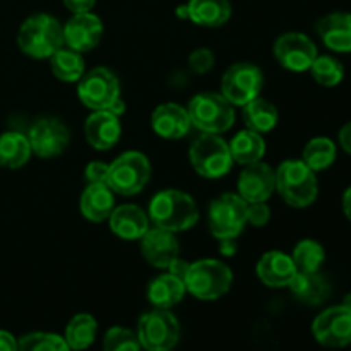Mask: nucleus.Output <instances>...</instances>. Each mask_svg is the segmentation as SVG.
Listing matches in <instances>:
<instances>
[{"mask_svg":"<svg viewBox=\"0 0 351 351\" xmlns=\"http://www.w3.org/2000/svg\"><path fill=\"white\" fill-rule=\"evenodd\" d=\"M322 43L338 53L351 51V12H332L315 24Z\"/></svg>","mask_w":351,"mask_h":351,"instance_id":"nucleus-20","label":"nucleus"},{"mask_svg":"<svg viewBox=\"0 0 351 351\" xmlns=\"http://www.w3.org/2000/svg\"><path fill=\"white\" fill-rule=\"evenodd\" d=\"M103 23L93 12L74 14L64 26V41L69 48L79 51H89L101 41Z\"/></svg>","mask_w":351,"mask_h":351,"instance_id":"nucleus-16","label":"nucleus"},{"mask_svg":"<svg viewBox=\"0 0 351 351\" xmlns=\"http://www.w3.org/2000/svg\"><path fill=\"white\" fill-rule=\"evenodd\" d=\"M239 195L245 202H266L276 191V177L274 170L269 165L257 161V163L243 167L240 173L239 182H237Z\"/></svg>","mask_w":351,"mask_h":351,"instance_id":"nucleus-15","label":"nucleus"},{"mask_svg":"<svg viewBox=\"0 0 351 351\" xmlns=\"http://www.w3.org/2000/svg\"><path fill=\"white\" fill-rule=\"evenodd\" d=\"M50 67L58 81L79 82L84 75V58L79 51L62 47L50 57Z\"/></svg>","mask_w":351,"mask_h":351,"instance_id":"nucleus-30","label":"nucleus"},{"mask_svg":"<svg viewBox=\"0 0 351 351\" xmlns=\"http://www.w3.org/2000/svg\"><path fill=\"white\" fill-rule=\"evenodd\" d=\"M151 125H153L156 136L175 141L187 136L192 123L187 108L177 105V103H163V105L156 106L151 115Z\"/></svg>","mask_w":351,"mask_h":351,"instance_id":"nucleus-18","label":"nucleus"},{"mask_svg":"<svg viewBox=\"0 0 351 351\" xmlns=\"http://www.w3.org/2000/svg\"><path fill=\"white\" fill-rule=\"evenodd\" d=\"M106 177H108V165L103 161H91L86 167L88 184H106Z\"/></svg>","mask_w":351,"mask_h":351,"instance_id":"nucleus-39","label":"nucleus"},{"mask_svg":"<svg viewBox=\"0 0 351 351\" xmlns=\"http://www.w3.org/2000/svg\"><path fill=\"white\" fill-rule=\"evenodd\" d=\"M31 153L38 158H55L67 149L71 143V130L62 120L53 117H41L31 123L26 134Z\"/></svg>","mask_w":351,"mask_h":351,"instance_id":"nucleus-12","label":"nucleus"},{"mask_svg":"<svg viewBox=\"0 0 351 351\" xmlns=\"http://www.w3.org/2000/svg\"><path fill=\"white\" fill-rule=\"evenodd\" d=\"M151 177V163L139 151H127L108 165L106 184L115 194L136 195L146 187Z\"/></svg>","mask_w":351,"mask_h":351,"instance_id":"nucleus-7","label":"nucleus"},{"mask_svg":"<svg viewBox=\"0 0 351 351\" xmlns=\"http://www.w3.org/2000/svg\"><path fill=\"white\" fill-rule=\"evenodd\" d=\"M115 192L108 184H88L81 195V213L93 223L106 221L115 209Z\"/></svg>","mask_w":351,"mask_h":351,"instance_id":"nucleus-23","label":"nucleus"},{"mask_svg":"<svg viewBox=\"0 0 351 351\" xmlns=\"http://www.w3.org/2000/svg\"><path fill=\"white\" fill-rule=\"evenodd\" d=\"M147 216L156 228L178 233L197 225L199 208L192 195L177 189H167L151 199Z\"/></svg>","mask_w":351,"mask_h":351,"instance_id":"nucleus-1","label":"nucleus"},{"mask_svg":"<svg viewBox=\"0 0 351 351\" xmlns=\"http://www.w3.org/2000/svg\"><path fill=\"white\" fill-rule=\"evenodd\" d=\"M314 338L328 348H343L351 343V311L345 305L326 308L312 324Z\"/></svg>","mask_w":351,"mask_h":351,"instance_id":"nucleus-13","label":"nucleus"},{"mask_svg":"<svg viewBox=\"0 0 351 351\" xmlns=\"http://www.w3.org/2000/svg\"><path fill=\"white\" fill-rule=\"evenodd\" d=\"M243 122L247 129L254 130L257 134H266L276 127L278 123V110L273 103H269L264 98H256L252 101L242 106Z\"/></svg>","mask_w":351,"mask_h":351,"instance_id":"nucleus-29","label":"nucleus"},{"mask_svg":"<svg viewBox=\"0 0 351 351\" xmlns=\"http://www.w3.org/2000/svg\"><path fill=\"white\" fill-rule=\"evenodd\" d=\"M189 158L201 177L204 178H221L232 170L233 158L230 154V147L219 134L202 132L197 139L192 143Z\"/></svg>","mask_w":351,"mask_h":351,"instance_id":"nucleus-8","label":"nucleus"},{"mask_svg":"<svg viewBox=\"0 0 351 351\" xmlns=\"http://www.w3.org/2000/svg\"><path fill=\"white\" fill-rule=\"evenodd\" d=\"M228 147L233 161L242 167L257 163L266 154V143H264L263 136L250 129L240 130L239 134H235V137L230 141Z\"/></svg>","mask_w":351,"mask_h":351,"instance_id":"nucleus-27","label":"nucleus"},{"mask_svg":"<svg viewBox=\"0 0 351 351\" xmlns=\"http://www.w3.org/2000/svg\"><path fill=\"white\" fill-rule=\"evenodd\" d=\"M136 335L144 350L170 351L180 339V324L171 312L154 308L139 319Z\"/></svg>","mask_w":351,"mask_h":351,"instance_id":"nucleus-9","label":"nucleus"},{"mask_svg":"<svg viewBox=\"0 0 351 351\" xmlns=\"http://www.w3.org/2000/svg\"><path fill=\"white\" fill-rule=\"evenodd\" d=\"M189 65L195 74H206L215 65V53L209 48H197L189 57Z\"/></svg>","mask_w":351,"mask_h":351,"instance_id":"nucleus-37","label":"nucleus"},{"mask_svg":"<svg viewBox=\"0 0 351 351\" xmlns=\"http://www.w3.org/2000/svg\"><path fill=\"white\" fill-rule=\"evenodd\" d=\"M298 273H319L326 261L324 247L315 240H300L291 254Z\"/></svg>","mask_w":351,"mask_h":351,"instance_id":"nucleus-33","label":"nucleus"},{"mask_svg":"<svg viewBox=\"0 0 351 351\" xmlns=\"http://www.w3.org/2000/svg\"><path fill=\"white\" fill-rule=\"evenodd\" d=\"M256 273L266 287L285 288L297 274V267H295L291 256H287L280 250H271L261 257Z\"/></svg>","mask_w":351,"mask_h":351,"instance_id":"nucleus-21","label":"nucleus"},{"mask_svg":"<svg viewBox=\"0 0 351 351\" xmlns=\"http://www.w3.org/2000/svg\"><path fill=\"white\" fill-rule=\"evenodd\" d=\"M308 71L315 82L326 88H335L345 79V67L338 58L331 55H317Z\"/></svg>","mask_w":351,"mask_h":351,"instance_id":"nucleus-34","label":"nucleus"},{"mask_svg":"<svg viewBox=\"0 0 351 351\" xmlns=\"http://www.w3.org/2000/svg\"><path fill=\"white\" fill-rule=\"evenodd\" d=\"M110 228L123 240H141L149 230V216L134 204L119 206L108 218Z\"/></svg>","mask_w":351,"mask_h":351,"instance_id":"nucleus-22","label":"nucleus"},{"mask_svg":"<svg viewBox=\"0 0 351 351\" xmlns=\"http://www.w3.org/2000/svg\"><path fill=\"white\" fill-rule=\"evenodd\" d=\"M98 332V322L89 314H77L65 328V343L74 351H82L93 345Z\"/></svg>","mask_w":351,"mask_h":351,"instance_id":"nucleus-31","label":"nucleus"},{"mask_svg":"<svg viewBox=\"0 0 351 351\" xmlns=\"http://www.w3.org/2000/svg\"><path fill=\"white\" fill-rule=\"evenodd\" d=\"M350 345H351V343H350Z\"/></svg>","mask_w":351,"mask_h":351,"instance_id":"nucleus-47","label":"nucleus"},{"mask_svg":"<svg viewBox=\"0 0 351 351\" xmlns=\"http://www.w3.org/2000/svg\"><path fill=\"white\" fill-rule=\"evenodd\" d=\"M17 351H71V348L58 335L31 332L17 341Z\"/></svg>","mask_w":351,"mask_h":351,"instance_id":"nucleus-35","label":"nucleus"},{"mask_svg":"<svg viewBox=\"0 0 351 351\" xmlns=\"http://www.w3.org/2000/svg\"><path fill=\"white\" fill-rule=\"evenodd\" d=\"M185 291H187V288H185L184 280H180V278L171 273L160 274L147 285V298H149V302L156 308H163V311H168V308L180 304Z\"/></svg>","mask_w":351,"mask_h":351,"instance_id":"nucleus-24","label":"nucleus"},{"mask_svg":"<svg viewBox=\"0 0 351 351\" xmlns=\"http://www.w3.org/2000/svg\"><path fill=\"white\" fill-rule=\"evenodd\" d=\"M141 252L153 267L168 269L180 254V247H178L175 233L154 226V228L147 230L141 239Z\"/></svg>","mask_w":351,"mask_h":351,"instance_id":"nucleus-17","label":"nucleus"},{"mask_svg":"<svg viewBox=\"0 0 351 351\" xmlns=\"http://www.w3.org/2000/svg\"><path fill=\"white\" fill-rule=\"evenodd\" d=\"M343 305H345V307H348L350 311H351V293H350V295H346V297H345V302H343Z\"/></svg>","mask_w":351,"mask_h":351,"instance_id":"nucleus-46","label":"nucleus"},{"mask_svg":"<svg viewBox=\"0 0 351 351\" xmlns=\"http://www.w3.org/2000/svg\"><path fill=\"white\" fill-rule=\"evenodd\" d=\"M187 112L192 125L206 134H223L235 122L233 105L219 93H199L191 99Z\"/></svg>","mask_w":351,"mask_h":351,"instance_id":"nucleus-6","label":"nucleus"},{"mask_svg":"<svg viewBox=\"0 0 351 351\" xmlns=\"http://www.w3.org/2000/svg\"><path fill=\"white\" fill-rule=\"evenodd\" d=\"M276 191L291 208H308L315 202L319 184L315 171L302 160H287L274 171Z\"/></svg>","mask_w":351,"mask_h":351,"instance_id":"nucleus-4","label":"nucleus"},{"mask_svg":"<svg viewBox=\"0 0 351 351\" xmlns=\"http://www.w3.org/2000/svg\"><path fill=\"white\" fill-rule=\"evenodd\" d=\"M31 154L33 153L26 134L16 130L0 134V167L17 170L29 161Z\"/></svg>","mask_w":351,"mask_h":351,"instance_id":"nucleus-28","label":"nucleus"},{"mask_svg":"<svg viewBox=\"0 0 351 351\" xmlns=\"http://www.w3.org/2000/svg\"><path fill=\"white\" fill-rule=\"evenodd\" d=\"M77 96L82 105L93 112H112L120 115L125 110L119 79L106 67H96L82 75L77 84Z\"/></svg>","mask_w":351,"mask_h":351,"instance_id":"nucleus-3","label":"nucleus"},{"mask_svg":"<svg viewBox=\"0 0 351 351\" xmlns=\"http://www.w3.org/2000/svg\"><path fill=\"white\" fill-rule=\"evenodd\" d=\"M96 0H64V5L71 10L72 14H81V12H91L95 7Z\"/></svg>","mask_w":351,"mask_h":351,"instance_id":"nucleus-40","label":"nucleus"},{"mask_svg":"<svg viewBox=\"0 0 351 351\" xmlns=\"http://www.w3.org/2000/svg\"><path fill=\"white\" fill-rule=\"evenodd\" d=\"M343 213L351 221V187L346 189L345 194H343Z\"/></svg>","mask_w":351,"mask_h":351,"instance_id":"nucleus-43","label":"nucleus"},{"mask_svg":"<svg viewBox=\"0 0 351 351\" xmlns=\"http://www.w3.org/2000/svg\"><path fill=\"white\" fill-rule=\"evenodd\" d=\"M249 202L239 194H223L211 202L208 213L209 230L218 240H235L247 225Z\"/></svg>","mask_w":351,"mask_h":351,"instance_id":"nucleus-10","label":"nucleus"},{"mask_svg":"<svg viewBox=\"0 0 351 351\" xmlns=\"http://www.w3.org/2000/svg\"><path fill=\"white\" fill-rule=\"evenodd\" d=\"M189 19L197 26L219 27L232 16L230 0H191L187 3Z\"/></svg>","mask_w":351,"mask_h":351,"instance_id":"nucleus-26","label":"nucleus"},{"mask_svg":"<svg viewBox=\"0 0 351 351\" xmlns=\"http://www.w3.org/2000/svg\"><path fill=\"white\" fill-rule=\"evenodd\" d=\"M141 348L136 332L125 328H112L103 341V351H141Z\"/></svg>","mask_w":351,"mask_h":351,"instance_id":"nucleus-36","label":"nucleus"},{"mask_svg":"<svg viewBox=\"0 0 351 351\" xmlns=\"http://www.w3.org/2000/svg\"><path fill=\"white\" fill-rule=\"evenodd\" d=\"M271 219V209L266 202H252L247 208V223L254 226H264Z\"/></svg>","mask_w":351,"mask_h":351,"instance_id":"nucleus-38","label":"nucleus"},{"mask_svg":"<svg viewBox=\"0 0 351 351\" xmlns=\"http://www.w3.org/2000/svg\"><path fill=\"white\" fill-rule=\"evenodd\" d=\"M339 146H341L346 153L351 154V122L343 125L341 130H339Z\"/></svg>","mask_w":351,"mask_h":351,"instance_id":"nucleus-42","label":"nucleus"},{"mask_svg":"<svg viewBox=\"0 0 351 351\" xmlns=\"http://www.w3.org/2000/svg\"><path fill=\"white\" fill-rule=\"evenodd\" d=\"M64 45V26L50 14L27 17L17 33V47L31 58H50Z\"/></svg>","mask_w":351,"mask_h":351,"instance_id":"nucleus-2","label":"nucleus"},{"mask_svg":"<svg viewBox=\"0 0 351 351\" xmlns=\"http://www.w3.org/2000/svg\"><path fill=\"white\" fill-rule=\"evenodd\" d=\"M336 160V144L328 137H314L304 147L302 161L312 171L328 170Z\"/></svg>","mask_w":351,"mask_h":351,"instance_id":"nucleus-32","label":"nucleus"},{"mask_svg":"<svg viewBox=\"0 0 351 351\" xmlns=\"http://www.w3.org/2000/svg\"><path fill=\"white\" fill-rule=\"evenodd\" d=\"M177 16L182 17V19H189V10H187V3L177 9Z\"/></svg>","mask_w":351,"mask_h":351,"instance_id":"nucleus-45","label":"nucleus"},{"mask_svg":"<svg viewBox=\"0 0 351 351\" xmlns=\"http://www.w3.org/2000/svg\"><path fill=\"white\" fill-rule=\"evenodd\" d=\"M290 291L297 300L307 305H319L328 300L331 293L328 280L319 273H298L288 285Z\"/></svg>","mask_w":351,"mask_h":351,"instance_id":"nucleus-25","label":"nucleus"},{"mask_svg":"<svg viewBox=\"0 0 351 351\" xmlns=\"http://www.w3.org/2000/svg\"><path fill=\"white\" fill-rule=\"evenodd\" d=\"M84 134L89 146L95 149H112L122 136L119 115L112 112H93L84 123Z\"/></svg>","mask_w":351,"mask_h":351,"instance_id":"nucleus-19","label":"nucleus"},{"mask_svg":"<svg viewBox=\"0 0 351 351\" xmlns=\"http://www.w3.org/2000/svg\"><path fill=\"white\" fill-rule=\"evenodd\" d=\"M221 254H225V256H233V254L237 252V245L233 243V240H221Z\"/></svg>","mask_w":351,"mask_h":351,"instance_id":"nucleus-44","label":"nucleus"},{"mask_svg":"<svg viewBox=\"0 0 351 351\" xmlns=\"http://www.w3.org/2000/svg\"><path fill=\"white\" fill-rule=\"evenodd\" d=\"M232 281V269L225 263L216 259H202L189 264V269L184 276L189 293L204 302L218 300L228 293Z\"/></svg>","mask_w":351,"mask_h":351,"instance_id":"nucleus-5","label":"nucleus"},{"mask_svg":"<svg viewBox=\"0 0 351 351\" xmlns=\"http://www.w3.org/2000/svg\"><path fill=\"white\" fill-rule=\"evenodd\" d=\"M274 57L281 67L291 72H305L311 69L312 62L317 57V47L314 41L304 33L281 34L274 43Z\"/></svg>","mask_w":351,"mask_h":351,"instance_id":"nucleus-14","label":"nucleus"},{"mask_svg":"<svg viewBox=\"0 0 351 351\" xmlns=\"http://www.w3.org/2000/svg\"><path fill=\"white\" fill-rule=\"evenodd\" d=\"M0 351H17V341L10 332L0 331Z\"/></svg>","mask_w":351,"mask_h":351,"instance_id":"nucleus-41","label":"nucleus"},{"mask_svg":"<svg viewBox=\"0 0 351 351\" xmlns=\"http://www.w3.org/2000/svg\"><path fill=\"white\" fill-rule=\"evenodd\" d=\"M263 86V71L249 62H240L223 74L221 95L233 106H245L249 101L259 98Z\"/></svg>","mask_w":351,"mask_h":351,"instance_id":"nucleus-11","label":"nucleus"}]
</instances>
